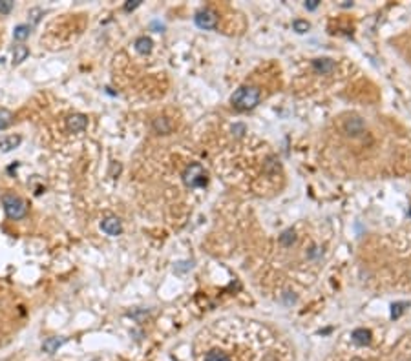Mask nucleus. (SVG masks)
<instances>
[{
  "label": "nucleus",
  "mask_w": 411,
  "mask_h": 361,
  "mask_svg": "<svg viewBox=\"0 0 411 361\" xmlns=\"http://www.w3.org/2000/svg\"><path fill=\"white\" fill-rule=\"evenodd\" d=\"M29 55V49L26 46H15V51H13V62L15 64H20L28 59Z\"/></svg>",
  "instance_id": "nucleus-13"
},
{
  "label": "nucleus",
  "mask_w": 411,
  "mask_h": 361,
  "mask_svg": "<svg viewBox=\"0 0 411 361\" xmlns=\"http://www.w3.org/2000/svg\"><path fill=\"white\" fill-rule=\"evenodd\" d=\"M86 126H88V119L83 113H73V115L66 119V128L71 133H79V131L86 130Z\"/></svg>",
  "instance_id": "nucleus-5"
},
{
  "label": "nucleus",
  "mask_w": 411,
  "mask_h": 361,
  "mask_svg": "<svg viewBox=\"0 0 411 361\" xmlns=\"http://www.w3.org/2000/svg\"><path fill=\"white\" fill-rule=\"evenodd\" d=\"M362 130H364V122H362V119H349V121L346 122V131L349 133V135H358V133H362Z\"/></svg>",
  "instance_id": "nucleus-9"
},
{
  "label": "nucleus",
  "mask_w": 411,
  "mask_h": 361,
  "mask_svg": "<svg viewBox=\"0 0 411 361\" xmlns=\"http://www.w3.org/2000/svg\"><path fill=\"white\" fill-rule=\"evenodd\" d=\"M136 49L141 55H146V53H150V49H152V40H150L148 37H139L136 40Z\"/></svg>",
  "instance_id": "nucleus-11"
},
{
  "label": "nucleus",
  "mask_w": 411,
  "mask_h": 361,
  "mask_svg": "<svg viewBox=\"0 0 411 361\" xmlns=\"http://www.w3.org/2000/svg\"><path fill=\"white\" fill-rule=\"evenodd\" d=\"M154 128L159 131V133H169V131H170V124H169V122H167V119H165V117L155 119Z\"/></svg>",
  "instance_id": "nucleus-16"
},
{
  "label": "nucleus",
  "mask_w": 411,
  "mask_h": 361,
  "mask_svg": "<svg viewBox=\"0 0 411 361\" xmlns=\"http://www.w3.org/2000/svg\"><path fill=\"white\" fill-rule=\"evenodd\" d=\"M20 139L19 135H10V137H6V139H2L0 141V151H4V153H8V151H11L13 148H17V146L20 144Z\"/></svg>",
  "instance_id": "nucleus-7"
},
{
  "label": "nucleus",
  "mask_w": 411,
  "mask_h": 361,
  "mask_svg": "<svg viewBox=\"0 0 411 361\" xmlns=\"http://www.w3.org/2000/svg\"><path fill=\"white\" fill-rule=\"evenodd\" d=\"M141 2L139 0H130V2H127V4H125V10L127 11H132V10H136L137 6H139Z\"/></svg>",
  "instance_id": "nucleus-22"
},
{
  "label": "nucleus",
  "mask_w": 411,
  "mask_h": 361,
  "mask_svg": "<svg viewBox=\"0 0 411 361\" xmlns=\"http://www.w3.org/2000/svg\"><path fill=\"white\" fill-rule=\"evenodd\" d=\"M29 33H31V28H29L28 24H20V26H17L13 31V37L17 38V40H24V38L29 37Z\"/></svg>",
  "instance_id": "nucleus-14"
},
{
  "label": "nucleus",
  "mask_w": 411,
  "mask_h": 361,
  "mask_svg": "<svg viewBox=\"0 0 411 361\" xmlns=\"http://www.w3.org/2000/svg\"><path fill=\"white\" fill-rule=\"evenodd\" d=\"M404 306H407V303H397V305H393V310H391L393 318H398V316L404 312Z\"/></svg>",
  "instance_id": "nucleus-21"
},
{
  "label": "nucleus",
  "mask_w": 411,
  "mask_h": 361,
  "mask_svg": "<svg viewBox=\"0 0 411 361\" xmlns=\"http://www.w3.org/2000/svg\"><path fill=\"white\" fill-rule=\"evenodd\" d=\"M13 121V113L8 112V110H0V130L8 128Z\"/></svg>",
  "instance_id": "nucleus-15"
},
{
  "label": "nucleus",
  "mask_w": 411,
  "mask_h": 361,
  "mask_svg": "<svg viewBox=\"0 0 411 361\" xmlns=\"http://www.w3.org/2000/svg\"><path fill=\"white\" fill-rule=\"evenodd\" d=\"M196 24L201 29H214L218 26V17L211 10H201L196 13Z\"/></svg>",
  "instance_id": "nucleus-4"
},
{
  "label": "nucleus",
  "mask_w": 411,
  "mask_h": 361,
  "mask_svg": "<svg viewBox=\"0 0 411 361\" xmlns=\"http://www.w3.org/2000/svg\"><path fill=\"white\" fill-rule=\"evenodd\" d=\"M101 228H103V232H106L108 235H119L122 230V225L117 217H106V219H103V223H101Z\"/></svg>",
  "instance_id": "nucleus-6"
},
{
  "label": "nucleus",
  "mask_w": 411,
  "mask_h": 361,
  "mask_svg": "<svg viewBox=\"0 0 411 361\" xmlns=\"http://www.w3.org/2000/svg\"><path fill=\"white\" fill-rule=\"evenodd\" d=\"M13 2H11V0H2V2H0V13L2 15H8L10 13L11 10H13Z\"/></svg>",
  "instance_id": "nucleus-19"
},
{
  "label": "nucleus",
  "mask_w": 411,
  "mask_h": 361,
  "mask_svg": "<svg viewBox=\"0 0 411 361\" xmlns=\"http://www.w3.org/2000/svg\"><path fill=\"white\" fill-rule=\"evenodd\" d=\"M313 68L316 71H320V73H329V71H333V68H335V62H333L331 59H316V61L313 62Z\"/></svg>",
  "instance_id": "nucleus-10"
},
{
  "label": "nucleus",
  "mask_w": 411,
  "mask_h": 361,
  "mask_svg": "<svg viewBox=\"0 0 411 361\" xmlns=\"http://www.w3.org/2000/svg\"><path fill=\"white\" fill-rule=\"evenodd\" d=\"M205 361H230V359H229V356H227V354H223V352L212 350V352H209V354H207Z\"/></svg>",
  "instance_id": "nucleus-17"
},
{
  "label": "nucleus",
  "mask_w": 411,
  "mask_h": 361,
  "mask_svg": "<svg viewBox=\"0 0 411 361\" xmlns=\"http://www.w3.org/2000/svg\"><path fill=\"white\" fill-rule=\"evenodd\" d=\"M183 181L190 188H203L207 184V172L201 164H190L183 172Z\"/></svg>",
  "instance_id": "nucleus-3"
},
{
  "label": "nucleus",
  "mask_w": 411,
  "mask_h": 361,
  "mask_svg": "<svg viewBox=\"0 0 411 361\" xmlns=\"http://www.w3.org/2000/svg\"><path fill=\"white\" fill-rule=\"evenodd\" d=\"M62 345V339L59 338H48L46 341L43 343V350L48 352V354H53V352H57V348Z\"/></svg>",
  "instance_id": "nucleus-12"
},
{
  "label": "nucleus",
  "mask_w": 411,
  "mask_h": 361,
  "mask_svg": "<svg viewBox=\"0 0 411 361\" xmlns=\"http://www.w3.org/2000/svg\"><path fill=\"white\" fill-rule=\"evenodd\" d=\"M280 241L283 244H293V243H295V232H293V230H287V232H283V235L280 237Z\"/></svg>",
  "instance_id": "nucleus-18"
},
{
  "label": "nucleus",
  "mask_w": 411,
  "mask_h": 361,
  "mask_svg": "<svg viewBox=\"0 0 411 361\" xmlns=\"http://www.w3.org/2000/svg\"><path fill=\"white\" fill-rule=\"evenodd\" d=\"M293 26H295V29L298 33H305L309 29V22H305V20H295Z\"/></svg>",
  "instance_id": "nucleus-20"
},
{
  "label": "nucleus",
  "mask_w": 411,
  "mask_h": 361,
  "mask_svg": "<svg viewBox=\"0 0 411 361\" xmlns=\"http://www.w3.org/2000/svg\"><path fill=\"white\" fill-rule=\"evenodd\" d=\"M230 102L239 112L253 110L260 102V89L254 88V86H241V88L234 91V95L230 97Z\"/></svg>",
  "instance_id": "nucleus-1"
},
{
  "label": "nucleus",
  "mask_w": 411,
  "mask_h": 361,
  "mask_svg": "<svg viewBox=\"0 0 411 361\" xmlns=\"http://www.w3.org/2000/svg\"><path fill=\"white\" fill-rule=\"evenodd\" d=\"M305 8H307V10H316L318 0H309V2H305Z\"/></svg>",
  "instance_id": "nucleus-23"
},
{
  "label": "nucleus",
  "mask_w": 411,
  "mask_h": 361,
  "mask_svg": "<svg viewBox=\"0 0 411 361\" xmlns=\"http://www.w3.org/2000/svg\"><path fill=\"white\" fill-rule=\"evenodd\" d=\"M351 338H353V341L356 345H369L371 343V332L365 330V328H356Z\"/></svg>",
  "instance_id": "nucleus-8"
},
{
  "label": "nucleus",
  "mask_w": 411,
  "mask_h": 361,
  "mask_svg": "<svg viewBox=\"0 0 411 361\" xmlns=\"http://www.w3.org/2000/svg\"><path fill=\"white\" fill-rule=\"evenodd\" d=\"M2 207L6 210V216L10 219H22V217L28 216V204L24 201L22 197L15 195V193H4L2 195Z\"/></svg>",
  "instance_id": "nucleus-2"
}]
</instances>
